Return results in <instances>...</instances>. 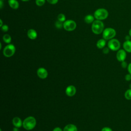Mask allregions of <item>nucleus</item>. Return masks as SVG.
I'll return each instance as SVG.
<instances>
[{"instance_id":"nucleus-10","label":"nucleus","mask_w":131,"mask_h":131,"mask_svg":"<svg viewBox=\"0 0 131 131\" xmlns=\"http://www.w3.org/2000/svg\"><path fill=\"white\" fill-rule=\"evenodd\" d=\"M76 92V89L75 86L70 85L68 86L66 89V94L68 96L72 97L75 95Z\"/></svg>"},{"instance_id":"nucleus-24","label":"nucleus","mask_w":131,"mask_h":131,"mask_svg":"<svg viewBox=\"0 0 131 131\" xmlns=\"http://www.w3.org/2000/svg\"><path fill=\"white\" fill-rule=\"evenodd\" d=\"M121 67H122V68L125 69V68H127V67H128V64H127V63L124 60V61L121 62Z\"/></svg>"},{"instance_id":"nucleus-28","label":"nucleus","mask_w":131,"mask_h":131,"mask_svg":"<svg viewBox=\"0 0 131 131\" xmlns=\"http://www.w3.org/2000/svg\"><path fill=\"white\" fill-rule=\"evenodd\" d=\"M101 131H113L112 129L108 127H104L101 129Z\"/></svg>"},{"instance_id":"nucleus-20","label":"nucleus","mask_w":131,"mask_h":131,"mask_svg":"<svg viewBox=\"0 0 131 131\" xmlns=\"http://www.w3.org/2000/svg\"><path fill=\"white\" fill-rule=\"evenodd\" d=\"M57 19H58V20H59L60 21H61L62 23L64 22L66 20L65 15L63 13L59 14L57 16Z\"/></svg>"},{"instance_id":"nucleus-25","label":"nucleus","mask_w":131,"mask_h":131,"mask_svg":"<svg viewBox=\"0 0 131 131\" xmlns=\"http://www.w3.org/2000/svg\"><path fill=\"white\" fill-rule=\"evenodd\" d=\"M110 49L108 48V47H104V48H103V50H102V52L104 54H107L109 53L110 52Z\"/></svg>"},{"instance_id":"nucleus-32","label":"nucleus","mask_w":131,"mask_h":131,"mask_svg":"<svg viewBox=\"0 0 131 131\" xmlns=\"http://www.w3.org/2000/svg\"><path fill=\"white\" fill-rule=\"evenodd\" d=\"M130 36L128 35H127V36H126V37H125V39H126V40H129V39H130Z\"/></svg>"},{"instance_id":"nucleus-11","label":"nucleus","mask_w":131,"mask_h":131,"mask_svg":"<svg viewBox=\"0 0 131 131\" xmlns=\"http://www.w3.org/2000/svg\"><path fill=\"white\" fill-rule=\"evenodd\" d=\"M12 124L14 127L19 128L23 126V122L21 119L18 117H15L12 119Z\"/></svg>"},{"instance_id":"nucleus-30","label":"nucleus","mask_w":131,"mask_h":131,"mask_svg":"<svg viewBox=\"0 0 131 131\" xmlns=\"http://www.w3.org/2000/svg\"><path fill=\"white\" fill-rule=\"evenodd\" d=\"M53 131H63V130L61 129V128L60 127H55L53 129Z\"/></svg>"},{"instance_id":"nucleus-1","label":"nucleus","mask_w":131,"mask_h":131,"mask_svg":"<svg viewBox=\"0 0 131 131\" xmlns=\"http://www.w3.org/2000/svg\"><path fill=\"white\" fill-rule=\"evenodd\" d=\"M36 125V120L33 116H29L26 118L23 121V126L27 130L33 129L35 127Z\"/></svg>"},{"instance_id":"nucleus-33","label":"nucleus","mask_w":131,"mask_h":131,"mask_svg":"<svg viewBox=\"0 0 131 131\" xmlns=\"http://www.w3.org/2000/svg\"><path fill=\"white\" fill-rule=\"evenodd\" d=\"M3 26V20L1 19H0V27H2Z\"/></svg>"},{"instance_id":"nucleus-14","label":"nucleus","mask_w":131,"mask_h":131,"mask_svg":"<svg viewBox=\"0 0 131 131\" xmlns=\"http://www.w3.org/2000/svg\"><path fill=\"white\" fill-rule=\"evenodd\" d=\"M63 131H78V129L75 125L69 124L64 126Z\"/></svg>"},{"instance_id":"nucleus-4","label":"nucleus","mask_w":131,"mask_h":131,"mask_svg":"<svg viewBox=\"0 0 131 131\" xmlns=\"http://www.w3.org/2000/svg\"><path fill=\"white\" fill-rule=\"evenodd\" d=\"M116 35V30L112 28H107L104 29L102 32L103 38L106 40H110L114 38Z\"/></svg>"},{"instance_id":"nucleus-2","label":"nucleus","mask_w":131,"mask_h":131,"mask_svg":"<svg viewBox=\"0 0 131 131\" xmlns=\"http://www.w3.org/2000/svg\"><path fill=\"white\" fill-rule=\"evenodd\" d=\"M104 24L100 20H95L92 25V31L95 34H100L104 30Z\"/></svg>"},{"instance_id":"nucleus-31","label":"nucleus","mask_w":131,"mask_h":131,"mask_svg":"<svg viewBox=\"0 0 131 131\" xmlns=\"http://www.w3.org/2000/svg\"><path fill=\"white\" fill-rule=\"evenodd\" d=\"M3 6H4V5H3V0H0V8H1V9L3 8Z\"/></svg>"},{"instance_id":"nucleus-35","label":"nucleus","mask_w":131,"mask_h":131,"mask_svg":"<svg viewBox=\"0 0 131 131\" xmlns=\"http://www.w3.org/2000/svg\"><path fill=\"white\" fill-rule=\"evenodd\" d=\"M129 35L131 37V28L129 30Z\"/></svg>"},{"instance_id":"nucleus-39","label":"nucleus","mask_w":131,"mask_h":131,"mask_svg":"<svg viewBox=\"0 0 131 131\" xmlns=\"http://www.w3.org/2000/svg\"><path fill=\"white\" fill-rule=\"evenodd\" d=\"M0 131H2V129H0Z\"/></svg>"},{"instance_id":"nucleus-16","label":"nucleus","mask_w":131,"mask_h":131,"mask_svg":"<svg viewBox=\"0 0 131 131\" xmlns=\"http://www.w3.org/2000/svg\"><path fill=\"white\" fill-rule=\"evenodd\" d=\"M106 45V40L104 38L100 39L98 40L96 43V46L98 49H103L105 47Z\"/></svg>"},{"instance_id":"nucleus-23","label":"nucleus","mask_w":131,"mask_h":131,"mask_svg":"<svg viewBox=\"0 0 131 131\" xmlns=\"http://www.w3.org/2000/svg\"><path fill=\"white\" fill-rule=\"evenodd\" d=\"M1 30L3 31V32H7L9 30V27L7 25H3V26L2 27H1Z\"/></svg>"},{"instance_id":"nucleus-34","label":"nucleus","mask_w":131,"mask_h":131,"mask_svg":"<svg viewBox=\"0 0 131 131\" xmlns=\"http://www.w3.org/2000/svg\"><path fill=\"white\" fill-rule=\"evenodd\" d=\"M13 131H18V128L16 127H14L13 128Z\"/></svg>"},{"instance_id":"nucleus-27","label":"nucleus","mask_w":131,"mask_h":131,"mask_svg":"<svg viewBox=\"0 0 131 131\" xmlns=\"http://www.w3.org/2000/svg\"><path fill=\"white\" fill-rule=\"evenodd\" d=\"M47 1L48 3H49L51 4H52V5L56 4V3H57V2L58 1V0H47Z\"/></svg>"},{"instance_id":"nucleus-21","label":"nucleus","mask_w":131,"mask_h":131,"mask_svg":"<svg viewBox=\"0 0 131 131\" xmlns=\"http://www.w3.org/2000/svg\"><path fill=\"white\" fill-rule=\"evenodd\" d=\"M55 26L56 28H57L58 29H60L62 28V27H63V23H62L61 21H60L59 20H57L55 22Z\"/></svg>"},{"instance_id":"nucleus-6","label":"nucleus","mask_w":131,"mask_h":131,"mask_svg":"<svg viewBox=\"0 0 131 131\" xmlns=\"http://www.w3.org/2000/svg\"><path fill=\"white\" fill-rule=\"evenodd\" d=\"M108 48L113 51H118L121 47V44L119 40L116 38H113L109 40L107 43Z\"/></svg>"},{"instance_id":"nucleus-9","label":"nucleus","mask_w":131,"mask_h":131,"mask_svg":"<svg viewBox=\"0 0 131 131\" xmlns=\"http://www.w3.org/2000/svg\"><path fill=\"white\" fill-rule=\"evenodd\" d=\"M37 75L40 79H45L48 77V73L47 70L43 68H39L37 70Z\"/></svg>"},{"instance_id":"nucleus-12","label":"nucleus","mask_w":131,"mask_h":131,"mask_svg":"<svg viewBox=\"0 0 131 131\" xmlns=\"http://www.w3.org/2000/svg\"><path fill=\"white\" fill-rule=\"evenodd\" d=\"M27 36H28V38H29L33 40L37 38V32L35 30H34L33 29H30L27 32Z\"/></svg>"},{"instance_id":"nucleus-15","label":"nucleus","mask_w":131,"mask_h":131,"mask_svg":"<svg viewBox=\"0 0 131 131\" xmlns=\"http://www.w3.org/2000/svg\"><path fill=\"white\" fill-rule=\"evenodd\" d=\"M8 4L13 9H17L19 7V3L16 0H8Z\"/></svg>"},{"instance_id":"nucleus-26","label":"nucleus","mask_w":131,"mask_h":131,"mask_svg":"<svg viewBox=\"0 0 131 131\" xmlns=\"http://www.w3.org/2000/svg\"><path fill=\"white\" fill-rule=\"evenodd\" d=\"M125 79L127 81H129L131 80V74H130L129 73L127 74L125 76Z\"/></svg>"},{"instance_id":"nucleus-40","label":"nucleus","mask_w":131,"mask_h":131,"mask_svg":"<svg viewBox=\"0 0 131 131\" xmlns=\"http://www.w3.org/2000/svg\"></svg>"},{"instance_id":"nucleus-18","label":"nucleus","mask_w":131,"mask_h":131,"mask_svg":"<svg viewBox=\"0 0 131 131\" xmlns=\"http://www.w3.org/2000/svg\"><path fill=\"white\" fill-rule=\"evenodd\" d=\"M3 41L6 43H9L11 42L12 38L11 37L10 35L8 34H5L3 37Z\"/></svg>"},{"instance_id":"nucleus-5","label":"nucleus","mask_w":131,"mask_h":131,"mask_svg":"<svg viewBox=\"0 0 131 131\" xmlns=\"http://www.w3.org/2000/svg\"><path fill=\"white\" fill-rule=\"evenodd\" d=\"M15 50V47L13 44H8L3 50V55L6 57H10L14 54Z\"/></svg>"},{"instance_id":"nucleus-22","label":"nucleus","mask_w":131,"mask_h":131,"mask_svg":"<svg viewBox=\"0 0 131 131\" xmlns=\"http://www.w3.org/2000/svg\"><path fill=\"white\" fill-rule=\"evenodd\" d=\"M46 2V0H36L35 4L38 6H43Z\"/></svg>"},{"instance_id":"nucleus-7","label":"nucleus","mask_w":131,"mask_h":131,"mask_svg":"<svg viewBox=\"0 0 131 131\" xmlns=\"http://www.w3.org/2000/svg\"><path fill=\"white\" fill-rule=\"evenodd\" d=\"M64 30L67 31H72L76 28V22L72 19H69L63 22V27Z\"/></svg>"},{"instance_id":"nucleus-8","label":"nucleus","mask_w":131,"mask_h":131,"mask_svg":"<svg viewBox=\"0 0 131 131\" xmlns=\"http://www.w3.org/2000/svg\"><path fill=\"white\" fill-rule=\"evenodd\" d=\"M116 58L120 62L124 61L126 58V52L124 49H119L117 52Z\"/></svg>"},{"instance_id":"nucleus-19","label":"nucleus","mask_w":131,"mask_h":131,"mask_svg":"<svg viewBox=\"0 0 131 131\" xmlns=\"http://www.w3.org/2000/svg\"><path fill=\"white\" fill-rule=\"evenodd\" d=\"M124 97L127 100H131V89L127 90L124 93Z\"/></svg>"},{"instance_id":"nucleus-37","label":"nucleus","mask_w":131,"mask_h":131,"mask_svg":"<svg viewBox=\"0 0 131 131\" xmlns=\"http://www.w3.org/2000/svg\"><path fill=\"white\" fill-rule=\"evenodd\" d=\"M2 49V43H1V42L0 43V49Z\"/></svg>"},{"instance_id":"nucleus-3","label":"nucleus","mask_w":131,"mask_h":131,"mask_svg":"<svg viewBox=\"0 0 131 131\" xmlns=\"http://www.w3.org/2000/svg\"><path fill=\"white\" fill-rule=\"evenodd\" d=\"M94 16V17L97 20H104L108 17V12L105 9L99 8L95 11Z\"/></svg>"},{"instance_id":"nucleus-38","label":"nucleus","mask_w":131,"mask_h":131,"mask_svg":"<svg viewBox=\"0 0 131 131\" xmlns=\"http://www.w3.org/2000/svg\"><path fill=\"white\" fill-rule=\"evenodd\" d=\"M129 89H131V83L129 84Z\"/></svg>"},{"instance_id":"nucleus-17","label":"nucleus","mask_w":131,"mask_h":131,"mask_svg":"<svg viewBox=\"0 0 131 131\" xmlns=\"http://www.w3.org/2000/svg\"><path fill=\"white\" fill-rule=\"evenodd\" d=\"M94 18H95L94 16L91 14H88L84 17V20L86 23L91 24V23H93V21L95 20Z\"/></svg>"},{"instance_id":"nucleus-36","label":"nucleus","mask_w":131,"mask_h":131,"mask_svg":"<svg viewBox=\"0 0 131 131\" xmlns=\"http://www.w3.org/2000/svg\"><path fill=\"white\" fill-rule=\"evenodd\" d=\"M21 1H22L23 2H27V1H29V0H21Z\"/></svg>"},{"instance_id":"nucleus-13","label":"nucleus","mask_w":131,"mask_h":131,"mask_svg":"<svg viewBox=\"0 0 131 131\" xmlns=\"http://www.w3.org/2000/svg\"><path fill=\"white\" fill-rule=\"evenodd\" d=\"M123 49L128 53H131V41L130 40L125 41L123 43Z\"/></svg>"},{"instance_id":"nucleus-29","label":"nucleus","mask_w":131,"mask_h":131,"mask_svg":"<svg viewBox=\"0 0 131 131\" xmlns=\"http://www.w3.org/2000/svg\"><path fill=\"white\" fill-rule=\"evenodd\" d=\"M127 71L128 72V73L131 74V62H130L128 64V67H127Z\"/></svg>"}]
</instances>
